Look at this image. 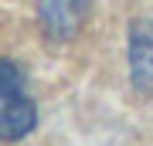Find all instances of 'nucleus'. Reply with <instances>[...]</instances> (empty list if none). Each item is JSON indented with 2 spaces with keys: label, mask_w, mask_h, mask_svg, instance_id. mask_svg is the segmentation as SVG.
<instances>
[{
  "label": "nucleus",
  "mask_w": 153,
  "mask_h": 146,
  "mask_svg": "<svg viewBox=\"0 0 153 146\" xmlns=\"http://www.w3.org/2000/svg\"><path fill=\"white\" fill-rule=\"evenodd\" d=\"M0 92H4V112H0V133L7 143L24 139L34 126H38V109L34 99L24 88V78L10 58L0 65Z\"/></svg>",
  "instance_id": "f257e3e1"
},
{
  "label": "nucleus",
  "mask_w": 153,
  "mask_h": 146,
  "mask_svg": "<svg viewBox=\"0 0 153 146\" xmlns=\"http://www.w3.org/2000/svg\"><path fill=\"white\" fill-rule=\"evenodd\" d=\"M34 7L48 41H71L85 27L92 0H34Z\"/></svg>",
  "instance_id": "f03ea898"
},
{
  "label": "nucleus",
  "mask_w": 153,
  "mask_h": 146,
  "mask_svg": "<svg viewBox=\"0 0 153 146\" xmlns=\"http://www.w3.org/2000/svg\"><path fill=\"white\" fill-rule=\"evenodd\" d=\"M129 78L140 92H153V21L129 27Z\"/></svg>",
  "instance_id": "7ed1b4c3"
}]
</instances>
